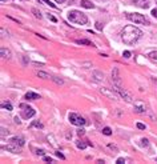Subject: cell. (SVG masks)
I'll list each match as a JSON object with an SVG mask.
<instances>
[{
    "mask_svg": "<svg viewBox=\"0 0 157 164\" xmlns=\"http://www.w3.org/2000/svg\"><path fill=\"white\" fill-rule=\"evenodd\" d=\"M51 80H52V82H55L57 86H63V84H64V80L57 78V76H51Z\"/></svg>",
    "mask_w": 157,
    "mask_h": 164,
    "instance_id": "cell-20",
    "label": "cell"
},
{
    "mask_svg": "<svg viewBox=\"0 0 157 164\" xmlns=\"http://www.w3.org/2000/svg\"><path fill=\"white\" fill-rule=\"evenodd\" d=\"M32 64H33V66H36V67H43V64H41V63H36V62H33Z\"/></svg>",
    "mask_w": 157,
    "mask_h": 164,
    "instance_id": "cell-44",
    "label": "cell"
},
{
    "mask_svg": "<svg viewBox=\"0 0 157 164\" xmlns=\"http://www.w3.org/2000/svg\"><path fill=\"white\" fill-rule=\"evenodd\" d=\"M2 108H4L7 111H12V106L10 103H2Z\"/></svg>",
    "mask_w": 157,
    "mask_h": 164,
    "instance_id": "cell-24",
    "label": "cell"
},
{
    "mask_svg": "<svg viewBox=\"0 0 157 164\" xmlns=\"http://www.w3.org/2000/svg\"><path fill=\"white\" fill-rule=\"evenodd\" d=\"M68 19H69L71 23L81 24V26L88 23V18L85 16V14H83V12H80V11H71L69 15H68Z\"/></svg>",
    "mask_w": 157,
    "mask_h": 164,
    "instance_id": "cell-2",
    "label": "cell"
},
{
    "mask_svg": "<svg viewBox=\"0 0 157 164\" xmlns=\"http://www.w3.org/2000/svg\"><path fill=\"white\" fill-rule=\"evenodd\" d=\"M152 80H153V82H155V83H157V79H155V78H153V79H152Z\"/></svg>",
    "mask_w": 157,
    "mask_h": 164,
    "instance_id": "cell-48",
    "label": "cell"
},
{
    "mask_svg": "<svg viewBox=\"0 0 157 164\" xmlns=\"http://www.w3.org/2000/svg\"><path fill=\"white\" fill-rule=\"evenodd\" d=\"M20 108L23 110V116H24L26 119L33 118L35 114H36V111L33 110V108L29 107V106H27V104H20Z\"/></svg>",
    "mask_w": 157,
    "mask_h": 164,
    "instance_id": "cell-7",
    "label": "cell"
},
{
    "mask_svg": "<svg viewBox=\"0 0 157 164\" xmlns=\"http://www.w3.org/2000/svg\"><path fill=\"white\" fill-rule=\"evenodd\" d=\"M69 122L73 124V126H79V127H81V126H85L87 124V120L83 118V116H80L77 114H75V112H72V114H69Z\"/></svg>",
    "mask_w": 157,
    "mask_h": 164,
    "instance_id": "cell-5",
    "label": "cell"
},
{
    "mask_svg": "<svg viewBox=\"0 0 157 164\" xmlns=\"http://www.w3.org/2000/svg\"><path fill=\"white\" fill-rule=\"evenodd\" d=\"M14 120H15V123H16V124H20V123H22V122H20V119L18 118V116H15V119H14Z\"/></svg>",
    "mask_w": 157,
    "mask_h": 164,
    "instance_id": "cell-43",
    "label": "cell"
},
{
    "mask_svg": "<svg viewBox=\"0 0 157 164\" xmlns=\"http://www.w3.org/2000/svg\"><path fill=\"white\" fill-rule=\"evenodd\" d=\"M156 3H157V0H156Z\"/></svg>",
    "mask_w": 157,
    "mask_h": 164,
    "instance_id": "cell-51",
    "label": "cell"
},
{
    "mask_svg": "<svg viewBox=\"0 0 157 164\" xmlns=\"http://www.w3.org/2000/svg\"><path fill=\"white\" fill-rule=\"evenodd\" d=\"M0 2H2V3H7L8 0H0Z\"/></svg>",
    "mask_w": 157,
    "mask_h": 164,
    "instance_id": "cell-47",
    "label": "cell"
},
{
    "mask_svg": "<svg viewBox=\"0 0 157 164\" xmlns=\"http://www.w3.org/2000/svg\"><path fill=\"white\" fill-rule=\"evenodd\" d=\"M147 106L145 103L140 102V100H137V102H135V112L136 114H147Z\"/></svg>",
    "mask_w": 157,
    "mask_h": 164,
    "instance_id": "cell-10",
    "label": "cell"
},
{
    "mask_svg": "<svg viewBox=\"0 0 157 164\" xmlns=\"http://www.w3.org/2000/svg\"><path fill=\"white\" fill-rule=\"evenodd\" d=\"M43 2L45 3V4H48V6H49V7H52V8H56V6H55V4H53V3H51L49 0H43Z\"/></svg>",
    "mask_w": 157,
    "mask_h": 164,
    "instance_id": "cell-34",
    "label": "cell"
},
{
    "mask_svg": "<svg viewBox=\"0 0 157 164\" xmlns=\"http://www.w3.org/2000/svg\"><path fill=\"white\" fill-rule=\"evenodd\" d=\"M84 134H85V131H84L83 128H79V130H77V135L81 136V135H84Z\"/></svg>",
    "mask_w": 157,
    "mask_h": 164,
    "instance_id": "cell-40",
    "label": "cell"
},
{
    "mask_svg": "<svg viewBox=\"0 0 157 164\" xmlns=\"http://www.w3.org/2000/svg\"><path fill=\"white\" fill-rule=\"evenodd\" d=\"M26 99L27 100H37V99H40V95L29 91V92H27V94H26Z\"/></svg>",
    "mask_w": 157,
    "mask_h": 164,
    "instance_id": "cell-15",
    "label": "cell"
},
{
    "mask_svg": "<svg viewBox=\"0 0 157 164\" xmlns=\"http://www.w3.org/2000/svg\"><path fill=\"white\" fill-rule=\"evenodd\" d=\"M44 160L48 162V163H53V159H52L51 156H44Z\"/></svg>",
    "mask_w": 157,
    "mask_h": 164,
    "instance_id": "cell-35",
    "label": "cell"
},
{
    "mask_svg": "<svg viewBox=\"0 0 157 164\" xmlns=\"http://www.w3.org/2000/svg\"><path fill=\"white\" fill-rule=\"evenodd\" d=\"M6 35H8V32L6 34V30H4V28H2V36H6Z\"/></svg>",
    "mask_w": 157,
    "mask_h": 164,
    "instance_id": "cell-45",
    "label": "cell"
},
{
    "mask_svg": "<svg viewBox=\"0 0 157 164\" xmlns=\"http://www.w3.org/2000/svg\"><path fill=\"white\" fill-rule=\"evenodd\" d=\"M36 76H37V78H41V79H51L49 74H47V72H44V71H37L36 72Z\"/></svg>",
    "mask_w": 157,
    "mask_h": 164,
    "instance_id": "cell-18",
    "label": "cell"
},
{
    "mask_svg": "<svg viewBox=\"0 0 157 164\" xmlns=\"http://www.w3.org/2000/svg\"><path fill=\"white\" fill-rule=\"evenodd\" d=\"M123 56H124L125 59H129V58H131V52H129V51H124V52H123Z\"/></svg>",
    "mask_w": 157,
    "mask_h": 164,
    "instance_id": "cell-33",
    "label": "cell"
},
{
    "mask_svg": "<svg viewBox=\"0 0 157 164\" xmlns=\"http://www.w3.org/2000/svg\"><path fill=\"white\" fill-rule=\"evenodd\" d=\"M88 144L84 143V142H77V148H80V150H85Z\"/></svg>",
    "mask_w": 157,
    "mask_h": 164,
    "instance_id": "cell-26",
    "label": "cell"
},
{
    "mask_svg": "<svg viewBox=\"0 0 157 164\" xmlns=\"http://www.w3.org/2000/svg\"><path fill=\"white\" fill-rule=\"evenodd\" d=\"M76 43H77V44H83V46H91V47H93V43L89 42L88 39H77V40H76Z\"/></svg>",
    "mask_w": 157,
    "mask_h": 164,
    "instance_id": "cell-17",
    "label": "cell"
},
{
    "mask_svg": "<svg viewBox=\"0 0 157 164\" xmlns=\"http://www.w3.org/2000/svg\"><path fill=\"white\" fill-rule=\"evenodd\" d=\"M108 148H109V150H112V151H115V152H119V148L116 147L115 144H112V143L108 144Z\"/></svg>",
    "mask_w": 157,
    "mask_h": 164,
    "instance_id": "cell-29",
    "label": "cell"
},
{
    "mask_svg": "<svg viewBox=\"0 0 157 164\" xmlns=\"http://www.w3.org/2000/svg\"><path fill=\"white\" fill-rule=\"evenodd\" d=\"M152 16H155V18H157V8H155V10H152Z\"/></svg>",
    "mask_w": 157,
    "mask_h": 164,
    "instance_id": "cell-42",
    "label": "cell"
},
{
    "mask_svg": "<svg viewBox=\"0 0 157 164\" xmlns=\"http://www.w3.org/2000/svg\"><path fill=\"white\" fill-rule=\"evenodd\" d=\"M125 162H127V160L124 159V158H119L117 160H116V163H117V164H123V163H125Z\"/></svg>",
    "mask_w": 157,
    "mask_h": 164,
    "instance_id": "cell-36",
    "label": "cell"
},
{
    "mask_svg": "<svg viewBox=\"0 0 157 164\" xmlns=\"http://www.w3.org/2000/svg\"><path fill=\"white\" fill-rule=\"evenodd\" d=\"M81 67L85 68V70H88V68L93 67V64H92V62H81Z\"/></svg>",
    "mask_w": 157,
    "mask_h": 164,
    "instance_id": "cell-23",
    "label": "cell"
},
{
    "mask_svg": "<svg viewBox=\"0 0 157 164\" xmlns=\"http://www.w3.org/2000/svg\"><path fill=\"white\" fill-rule=\"evenodd\" d=\"M96 28H97V30H100V31H101L103 30V26H101V23H96Z\"/></svg>",
    "mask_w": 157,
    "mask_h": 164,
    "instance_id": "cell-41",
    "label": "cell"
},
{
    "mask_svg": "<svg viewBox=\"0 0 157 164\" xmlns=\"http://www.w3.org/2000/svg\"><path fill=\"white\" fill-rule=\"evenodd\" d=\"M113 90L117 92V94L120 95V98L124 99L127 103H133V98H132V95L125 90V88H123V86H115V84H113Z\"/></svg>",
    "mask_w": 157,
    "mask_h": 164,
    "instance_id": "cell-4",
    "label": "cell"
},
{
    "mask_svg": "<svg viewBox=\"0 0 157 164\" xmlns=\"http://www.w3.org/2000/svg\"><path fill=\"white\" fill-rule=\"evenodd\" d=\"M141 146L148 147V146H149V140H148V139H141Z\"/></svg>",
    "mask_w": 157,
    "mask_h": 164,
    "instance_id": "cell-31",
    "label": "cell"
},
{
    "mask_svg": "<svg viewBox=\"0 0 157 164\" xmlns=\"http://www.w3.org/2000/svg\"><path fill=\"white\" fill-rule=\"evenodd\" d=\"M0 55H2V58H4V59H11V56H12L11 51L8 50V48H6V47L0 48Z\"/></svg>",
    "mask_w": 157,
    "mask_h": 164,
    "instance_id": "cell-14",
    "label": "cell"
},
{
    "mask_svg": "<svg viewBox=\"0 0 157 164\" xmlns=\"http://www.w3.org/2000/svg\"><path fill=\"white\" fill-rule=\"evenodd\" d=\"M143 36V31L139 30L137 27L132 26H125L124 27V30L121 31V40L124 44H127V46H132V44H135L137 40Z\"/></svg>",
    "mask_w": 157,
    "mask_h": 164,
    "instance_id": "cell-1",
    "label": "cell"
},
{
    "mask_svg": "<svg viewBox=\"0 0 157 164\" xmlns=\"http://www.w3.org/2000/svg\"><path fill=\"white\" fill-rule=\"evenodd\" d=\"M156 162H157V158H156Z\"/></svg>",
    "mask_w": 157,
    "mask_h": 164,
    "instance_id": "cell-50",
    "label": "cell"
},
{
    "mask_svg": "<svg viewBox=\"0 0 157 164\" xmlns=\"http://www.w3.org/2000/svg\"><path fill=\"white\" fill-rule=\"evenodd\" d=\"M0 131H2V132H0V134H2V140H6V136L10 135V131H8L7 128H4V127L0 128Z\"/></svg>",
    "mask_w": 157,
    "mask_h": 164,
    "instance_id": "cell-21",
    "label": "cell"
},
{
    "mask_svg": "<svg viewBox=\"0 0 157 164\" xmlns=\"http://www.w3.org/2000/svg\"><path fill=\"white\" fill-rule=\"evenodd\" d=\"M22 62H23L24 66H27V64L29 63V58H28V56H26V55H23L22 56Z\"/></svg>",
    "mask_w": 157,
    "mask_h": 164,
    "instance_id": "cell-28",
    "label": "cell"
},
{
    "mask_svg": "<svg viewBox=\"0 0 157 164\" xmlns=\"http://www.w3.org/2000/svg\"><path fill=\"white\" fill-rule=\"evenodd\" d=\"M81 7H84V8H88V10H92V8H95V4L92 3V2H89V0H81Z\"/></svg>",
    "mask_w": 157,
    "mask_h": 164,
    "instance_id": "cell-16",
    "label": "cell"
},
{
    "mask_svg": "<svg viewBox=\"0 0 157 164\" xmlns=\"http://www.w3.org/2000/svg\"><path fill=\"white\" fill-rule=\"evenodd\" d=\"M55 2H56V3H64L65 0H55Z\"/></svg>",
    "mask_w": 157,
    "mask_h": 164,
    "instance_id": "cell-46",
    "label": "cell"
},
{
    "mask_svg": "<svg viewBox=\"0 0 157 164\" xmlns=\"http://www.w3.org/2000/svg\"><path fill=\"white\" fill-rule=\"evenodd\" d=\"M47 140L51 143V146H52V147L57 148V143H56V140H55V138H53V135H48V136H47Z\"/></svg>",
    "mask_w": 157,
    "mask_h": 164,
    "instance_id": "cell-19",
    "label": "cell"
},
{
    "mask_svg": "<svg viewBox=\"0 0 157 164\" xmlns=\"http://www.w3.org/2000/svg\"><path fill=\"white\" fill-rule=\"evenodd\" d=\"M103 134L107 135V136H109V135H112V130L109 127H105V128H103Z\"/></svg>",
    "mask_w": 157,
    "mask_h": 164,
    "instance_id": "cell-25",
    "label": "cell"
},
{
    "mask_svg": "<svg viewBox=\"0 0 157 164\" xmlns=\"http://www.w3.org/2000/svg\"><path fill=\"white\" fill-rule=\"evenodd\" d=\"M136 126H137L139 130H145V128H147V126H145V124H143V123H137Z\"/></svg>",
    "mask_w": 157,
    "mask_h": 164,
    "instance_id": "cell-32",
    "label": "cell"
},
{
    "mask_svg": "<svg viewBox=\"0 0 157 164\" xmlns=\"http://www.w3.org/2000/svg\"><path fill=\"white\" fill-rule=\"evenodd\" d=\"M127 19H129L131 22H133L136 24H143V26H151V22L148 20L145 16H143L141 14H127Z\"/></svg>",
    "mask_w": 157,
    "mask_h": 164,
    "instance_id": "cell-3",
    "label": "cell"
},
{
    "mask_svg": "<svg viewBox=\"0 0 157 164\" xmlns=\"http://www.w3.org/2000/svg\"><path fill=\"white\" fill-rule=\"evenodd\" d=\"M10 142H11V143L18 144V146H20V147H23L24 144H26V140H24L23 138H20V136H14V138H11V139H10Z\"/></svg>",
    "mask_w": 157,
    "mask_h": 164,
    "instance_id": "cell-12",
    "label": "cell"
},
{
    "mask_svg": "<svg viewBox=\"0 0 157 164\" xmlns=\"http://www.w3.org/2000/svg\"><path fill=\"white\" fill-rule=\"evenodd\" d=\"M2 150L3 151L12 152V154H20V152H22V147L18 146V144H15V143H11L10 142V144H7V146H3Z\"/></svg>",
    "mask_w": 157,
    "mask_h": 164,
    "instance_id": "cell-8",
    "label": "cell"
},
{
    "mask_svg": "<svg viewBox=\"0 0 157 164\" xmlns=\"http://www.w3.org/2000/svg\"><path fill=\"white\" fill-rule=\"evenodd\" d=\"M99 2H108V0H99Z\"/></svg>",
    "mask_w": 157,
    "mask_h": 164,
    "instance_id": "cell-49",
    "label": "cell"
},
{
    "mask_svg": "<svg viewBox=\"0 0 157 164\" xmlns=\"http://www.w3.org/2000/svg\"><path fill=\"white\" fill-rule=\"evenodd\" d=\"M133 3L140 8H149V0H133Z\"/></svg>",
    "mask_w": 157,
    "mask_h": 164,
    "instance_id": "cell-13",
    "label": "cell"
},
{
    "mask_svg": "<svg viewBox=\"0 0 157 164\" xmlns=\"http://www.w3.org/2000/svg\"><path fill=\"white\" fill-rule=\"evenodd\" d=\"M92 79H93L95 82L100 83L104 80V74L101 71H92Z\"/></svg>",
    "mask_w": 157,
    "mask_h": 164,
    "instance_id": "cell-11",
    "label": "cell"
},
{
    "mask_svg": "<svg viewBox=\"0 0 157 164\" xmlns=\"http://www.w3.org/2000/svg\"><path fill=\"white\" fill-rule=\"evenodd\" d=\"M56 156H57V158H60V159H65V156H64L63 154H61V152H56Z\"/></svg>",
    "mask_w": 157,
    "mask_h": 164,
    "instance_id": "cell-39",
    "label": "cell"
},
{
    "mask_svg": "<svg viewBox=\"0 0 157 164\" xmlns=\"http://www.w3.org/2000/svg\"><path fill=\"white\" fill-rule=\"evenodd\" d=\"M47 18H48V19H49V20H52V22H55V23H56V22H57V19H56V18H55V16H52V15H49V14H48V15H47Z\"/></svg>",
    "mask_w": 157,
    "mask_h": 164,
    "instance_id": "cell-38",
    "label": "cell"
},
{
    "mask_svg": "<svg viewBox=\"0 0 157 164\" xmlns=\"http://www.w3.org/2000/svg\"><path fill=\"white\" fill-rule=\"evenodd\" d=\"M112 83L115 86H121V78H120V72L117 67H113V70H112Z\"/></svg>",
    "mask_w": 157,
    "mask_h": 164,
    "instance_id": "cell-9",
    "label": "cell"
},
{
    "mask_svg": "<svg viewBox=\"0 0 157 164\" xmlns=\"http://www.w3.org/2000/svg\"><path fill=\"white\" fill-rule=\"evenodd\" d=\"M31 127H37V128H43V124L40 123V122H33L32 123V126Z\"/></svg>",
    "mask_w": 157,
    "mask_h": 164,
    "instance_id": "cell-30",
    "label": "cell"
},
{
    "mask_svg": "<svg viewBox=\"0 0 157 164\" xmlns=\"http://www.w3.org/2000/svg\"><path fill=\"white\" fill-rule=\"evenodd\" d=\"M148 58H149V59H152V60H157V51L151 52V54L148 55Z\"/></svg>",
    "mask_w": 157,
    "mask_h": 164,
    "instance_id": "cell-27",
    "label": "cell"
},
{
    "mask_svg": "<svg viewBox=\"0 0 157 164\" xmlns=\"http://www.w3.org/2000/svg\"><path fill=\"white\" fill-rule=\"evenodd\" d=\"M100 92H101V94L104 95V96H107L108 99H111V100H119V94L117 92H116L113 88H112V90H109V88H100Z\"/></svg>",
    "mask_w": 157,
    "mask_h": 164,
    "instance_id": "cell-6",
    "label": "cell"
},
{
    "mask_svg": "<svg viewBox=\"0 0 157 164\" xmlns=\"http://www.w3.org/2000/svg\"><path fill=\"white\" fill-rule=\"evenodd\" d=\"M44 154H45V151H44V150H37V151H36V155H39V156H44Z\"/></svg>",
    "mask_w": 157,
    "mask_h": 164,
    "instance_id": "cell-37",
    "label": "cell"
},
{
    "mask_svg": "<svg viewBox=\"0 0 157 164\" xmlns=\"http://www.w3.org/2000/svg\"><path fill=\"white\" fill-rule=\"evenodd\" d=\"M31 11H32V14H33V16H35L36 19H41V18H43V15L40 14V11L37 10V8H32Z\"/></svg>",
    "mask_w": 157,
    "mask_h": 164,
    "instance_id": "cell-22",
    "label": "cell"
}]
</instances>
